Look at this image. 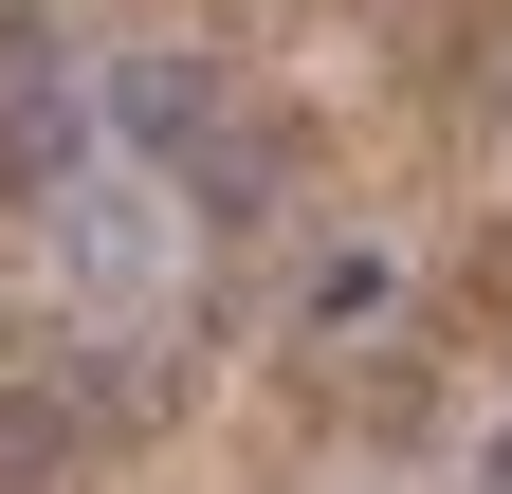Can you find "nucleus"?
I'll use <instances>...</instances> for the list:
<instances>
[{"label":"nucleus","instance_id":"1","mask_svg":"<svg viewBox=\"0 0 512 494\" xmlns=\"http://www.w3.org/2000/svg\"><path fill=\"white\" fill-rule=\"evenodd\" d=\"M74 147H92V92H74V37L0 0V183H19V202H74Z\"/></svg>","mask_w":512,"mask_h":494},{"label":"nucleus","instance_id":"2","mask_svg":"<svg viewBox=\"0 0 512 494\" xmlns=\"http://www.w3.org/2000/svg\"><path fill=\"white\" fill-rule=\"evenodd\" d=\"M92 110H110V147H147V165H183V147H220V55H183V37H147V55H110V74H92Z\"/></svg>","mask_w":512,"mask_h":494},{"label":"nucleus","instance_id":"3","mask_svg":"<svg viewBox=\"0 0 512 494\" xmlns=\"http://www.w3.org/2000/svg\"><path fill=\"white\" fill-rule=\"evenodd\" d=\"M384 293H403V275H384L366 238H330V257L293 275V330H311V348H330V330H384Z\"/></svg>","mask_w":512,"mask_h":494},{"label":"nucleus","instance_id":"4","mask_svg":"<svg viewBox=\"0 0 512 494\" xmlns=\"http://www.w3.org/2000/svg\"><path fill=\"white\" fill-rule=\"evenodd\" d=\"M55 458H74V403H55V385H0V494L55 476Z\"/></svg>","mask_w":512,"mask_h":494},{"label":"nucleus","instance_id":"5","mask_svg":"<svg viewBox=\"0 0 512 494\" xmlns=\"http://www.w3.org/2000/svg\"><path fill=\"white\" fill-rule=\"evenodd\" d=\"M476 494H512V421H494V440H476Z\"/></svg>","mask_w":512,"mask_h":494}]
</instances>
